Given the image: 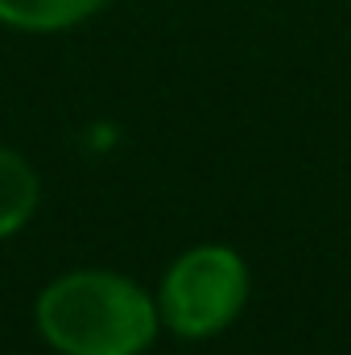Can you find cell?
Masks as SVG:
<instances>
[{"label": "cell", "instance_id": "cell-4", "mask_svg": "<svg viewBox=\"0 0 351 355\" xmlns=\"http://www.w3.org/2000/svg\"><path fill=\"white\" fill-rule=\"evenodd\" d=\"M103 0H0V21L29 33H54L87 21Z\"/></svg>", "mask_w": 351, "mask_h": 355}, {"label": "cell", "instance_id": "cell-1", "mask_svg": "<svg viewBox=\"0 0 351 355\" xmlns=\"http://www.w3.org/2000/svg\"><path fill=\"white\" fill-rule=\"evenodd\" d=\"M33 318L58 355H141L162 327L157 302L108 268L54 277L42 289Z\"/></svg>", "mask_w": 351, "mask_h": 355}, {"label": "cell", "instance_id": "cell-2", "mask_svg": "<svg viewBox=\"0 0 351 355\" xmlns=\"http://www.w3.org/2000/svg\"><path fill=\"white\" fill-rule=\"evenodd\" d=\"M248 302V265L223 244H198L182 252L157 293L162 322L182 339H211L240 318Z\"/></svg>", "mask_w": 351, "mask_h": 355}, {"label": "cell", "instance_id": "cell-3", "mask_svg": "<svg viewBox=\"0 0 351 355\" xmlns=\"http://www.w3.org/2000/svg\"><path fill=\"white\" fill-rule=\"evenodd\" d=\"M37 198H42V186H37L33 166L21 153L0 145V240L21 232L33 219Z\"/></svg>", "mask_w": 351, "mask_h": 355}]
</instances>
